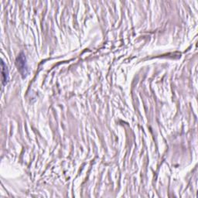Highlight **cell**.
<instances>
[{"mask_svg":"<svg viewBox=\"0 0 198 198\" xmlns=\"http://www.w3.org/2000/svg\"><path fill=\"white\" fill-rule=\"evenodd\" d=\"M17 63H18V67L19 70H26V61H25V57L22 55H20L18 57V61H17Z\"/></svg>","mask_w":198,"mask_h":198,"instance_id":"obj_1","label":"cell"}]
</instances>
